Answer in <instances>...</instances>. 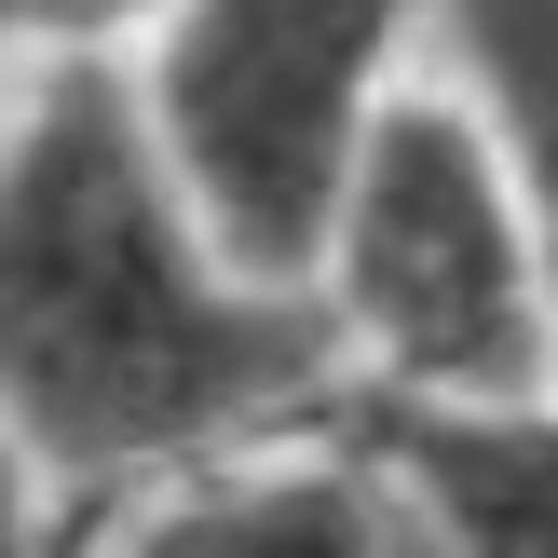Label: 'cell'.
Returning a JSON list of instances; mask_svg holds the SVG:
<instances>
[{
	"label": "cell",
	"instance_id": "8992f818",
	"mask_svg": "<svg viewBox=\"0 0 558 558\" xmlns=\"http://www.w3.org/2000/svg\"><path fill=\"white\" fill-rule=\"evenodd\" d=\"M436 41H450V82L490 109L518 205L545 232V272H558V0H436Z\"/></svg>",
	"mask_w": 558,
	"mask_h": 558
},
{
	"label": "cell",
	"instance_id": "277c9868",
	"mask_svg": "<svg viewBox=\"0 0 558 558\" xmlns=\"http://www.w3.org/2000/svg\"><path fill=\"white\" fill-rule=\"evenodd\" d=\"M109 558H450V545H436V518L409 505V477L341 423L327 450L178 463V477L109 532Z\"/></svg>",
	"mask_w": 558,
	"mask_h": 558
},
{
	"label": "cell",
	"instance_id": "52a82bcc",
	"mask_svg": "<svg viewBox=\"0 0 558 558\" xmlns=\"http://www.w3.org/2000/svg\"><path fill=\"white\" fill-rule=\"evenodd\" d=\"M163 0H0V41H123Z\"/></svg>",
	"mask_w": 558,
	"mask_h": 558
},
{
	"label": "cell",
	"instance_id": "7a4b0ae2",
	"mask_svg": "<svg viewBox=\"0 0 558 558\" xmlns=\"http://www.w3.org/2000/svg\"><path fill=\"white\" fill-rule=\"evenodd\" d=\"M327 314L368 381L423 396H545L558 381V272L518 205V163L463 82H396L354 150L327 232Z\"/></svg>",
	"mask_w": 558,
	"mask_h": 558
},
{
	"label": "cell",
	"instance_id": "ba28073f",
	"mask_svg": "<svg viewBox=\"0 0 558 558\" xmlns=\"http://www.w3.org/2000/svg\"><path fill=\"white\" fill-rule=\"evenodd\" d=\"M41 490H54V477H41V450L0 423V558H54V545H41Z\"/></svg>",
	"mask_w": 558,
	"mask_h": 558
},
{
	"label": "cell",
	"instance_id": "6da1fadb",
	"mask_svg": "<svg viewBox=\"0 0 558 558\" xmlns=\"http://www.w3.org/2000/svg\"><path fill=\"white\" fill-rule=\"evenodd\" d=\"M327 287L218 245L123 41H41L0 109V423L54 490H136L341 396Z\"/></svg>",
	"mask_w": 558,
	"mask_h": 558
},
{
	"label": "cell",
	"instance_id": "3957f363",
	"mask_svg": "<svg viewBox=\"0 0 558 558\" xmlns=\"http://www.w3.org/2000/svg\"><path fill=\"white\" fill-rule=\"evenodd\" d=\"M409 14L436 0H163L136 27V96L245 272L327 287V232L396 96Z\"/></svg>",
	"mask_w": 558,
	"mask_h": 558
},
{
	"label": "cell",
	"instance_id": "5b68a950",
	"mask_svg": "<svg viewBox=\"0 0 558 558\" xmlns=\"http://www.w3.org/2000/svg\"><path fill=\"white\" fill-rule=\"evenodd\" d=\"M327 423H354L409 477V505L436 518L450 558H558V381L545 396L368 381V396H327Z\"/></svg>",
	"mask_w": 558,
	"mask_h": 558
}]
</instances>
